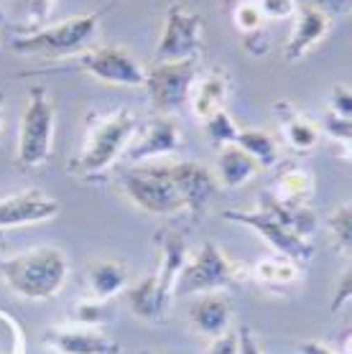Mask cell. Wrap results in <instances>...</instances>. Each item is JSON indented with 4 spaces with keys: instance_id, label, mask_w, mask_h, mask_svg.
<instances>
[{
    "instance_id": "4dcf8cb0",
    "label": "cell",
    "mask_w": 352,
    "mask_h": 354,
    "mask_svg": "<svg viewBox=\"0 0 352 354\" xmlns=\"http://www.w3.org/2000/svg\"><path fill=\"white\" fill-rule=\"evenodd\" d=\"M13 8L18 10V16L24 18L26 33H33L44 28V24H46L51 0H13Z\"/></svg>"
},
{
    "instance_id": "ab89813d",
    "label": "cell",
    "mask_w": 352,
    "mask_h": 354,
    "mask_svg": "<svg viewBox=\"0 0 352 354\" xmlns=\"http://www.w3.org/2000/svg\"><path fill=\"white\" fill-rule=\"evenodd\" d=\"M299 354H337V352L329 349L327 344H322V342L309 339V342H301V344H299Z\"/></svg>"
},
{
    "instance_id": "f546056e",
    "label": "cell",
    "mask_w": 352,
    "mask_h": 354,
    "mask_svg": "<svg viewBox=\"0 0 352 354\" xmlns=\"http://www.w3.org/2000/svg\"><path fill=\"white\" fill-rule=\"evenodd\" d=\"M232 21L235 26L240 28L245 36L250 33H256L263 28V13H261V6H258V0H235V6H232Z\"/></svg>"
},
{
    "instance_id": "7402d4cb",
    "label": "cell",
    "mask_w": 352,
    "mask_h": 354,
    "mask_svg": "<svg viewBox=\"0 0 352 354\" xmlns=\"http://www.w3.org/2000/svg\"><path fill=\"white\" fill-rule=\"evenodd\" d=\"M258 161L250 158L240 145H225L217 153V178L225 189H238L258 174Z\"/></svg>"
},
{
    "instance_id": "e575fe53",
    "label": "cell",
    "mask_w": 352,
    "mask_h": 354,
    "mask_svg": "<svg viewBox=\"0 0 352 354\" xmlns=\"http://www.w3.org/2000/svg\"><path fill=\"white\" fill-rule=\"evenodd\" d=\"M350 301H352V266L344 270V275L340 278V283H337L332 304H329V311H332V314H340V308H344Z\"/></svg>"
},
{
    "instance_id": "603a6c76",
    "label": "cell",
    "mask_w": 352,
    "mask_h": 354,
    "mask_svg": "<svg viewBox=\"0 0 352 354\" xmlns=\"http://www.w3.org/2000/svg\"><path fill=\"white\" fill-rule=\"evenodd\" d=\"M314 192V178L306 169H286L276 176V184H273V196L286 204H294V207H306V201Z\"/></svg>"
},
{
    "instance_id": "3957f363",
    "label": "cell",
    "mask_w": 352,
    "mask_h": 354,
    "mask_svg": "<svg viewBox=\"0 0 352 354\" xmlns=\"http://www.w3.org/2000/svg\"><path fill=\"white\" fill-rule=\"evenodd\" d=\"M138 133V118L130 110H118L112 115L97 118L87 130V140L80 156L69 163L74 176L92 178L103 176L121 156H125L130 140Z\"/></svg>"
},
{
    "instance_id": "4fadbf2b",
    "label": "cell",
    "mask_w": 352,
    "mask_h": 354,
    "mask_svg": "<svg viewBox=\"0 0 352 354\" xmlns=\"http://www.w3.org/2000/svg\"><path fill=\"white\" fill-rule=\"evenodd\" d=\"M59 209H62V204L39 189H26L21 194L6 196V199H0V232L49 222L59 214Z\"/></svg>"
},
{
    "instance_id": "83f0119b",
    "label": "cell",
    "mask_w": 352,
    "mask_h": 354,
    "mask_svg": "<svg viewBox=\"0 0 352 354\" xmlns=\"http://www.w3.org/2000/svg\"><path fill=\"white\" fill-rule=\"evenodd\" d=\"M204 133H207V140L215 148H225V145H232L238 140L240 128L227 115V110H217L215 115H209L207 120H204Z\"/></svg>"
},
{
    "instance_id": "8d00e7d4",
    "label": "cell",
    "mask_w": 352,
    "mask_h": 354,
    "mask_svg": "<svg viewBox=\"0 0 352 354\" xmlns=\"http://www.w3.org/2000/svg\"><path fill=\"white\" fill-rule=\"evenodd\" d=\"M263 18H288L297 13V0H258Z\"/></svg>"
},
{
    "instance_id": "4316f807",
    "label": "cell",
    "mask_w": 352,
    "mask_h": 354,
    "mask_svg": "<svg viewBox=\"0 0 352 354\" xmlns=\"http://www.w3.org/2000/svg\"><path fill=\"white\" fill-rule=\"evenodd\" d=\"M110 306L107 301H97V298H87V301H77L72 308V324L74 326H87V329H100L103 324L110 322Z\"/></svg>"
},
{
    "instance_id": "d590c367",
    "label": "cell",
    "mask_w": 352,
    "mask_h": 354,
    "mask_svg": "<svg viewBox=\"0 0 352 354\" xmlns=\"http://www.w3.org/2000/svg\"><path fill=\"white\" fill-rule=\"evenodd\" d=\"M324 130H327L329 138H335V140H340V143L344 145L352 138V120H347V118H340V115H335V113H327Z\"/></svg>"
},
{
    "instance_id": "f35d334b",
    "label": "cell",
    "mask_w": 352,
    "mask_h": 354,
    "mask_svg": "<svg viewBox=\"0 0 352 354\" xmlns=\"http://www.w3.org/2000/svg\"><path fill=\"white\" fill-rule=\"evenodd\" d=\"M238 354H261V346H258L250 326H240L238 329Z\"/></svg>"
},
{
    "instance_id": "1f68e13d",
    "label": "cell",
    "mask_w": 352,
    "mask_h": 354,
    "mask_svg": "<svg viewBox=\"0 0 352 354\" xmlns=\"http://www.w3.org/2000/svg\"><path fill=\"white\" fill-rule=\"evenodd\" d=\"M0 354H24V331L6 311H0Z\"/></svg>"
},
{
    "instance_id": "cb8c5ba5",
    "label": "cell",
    "mask_w": 352,
    "mask_h": 354,
    "mask_svg": "<svg viewBox=\"0 0 352 354\" xmlns=\"http://www.w3.org/2000/svg\"><path fill=\"white\" fill-rule=\"evenodd\" d=\"M192 107L194 115L200 120H207L209 115H215L217 110H225V100H227V80L222 74H209L204 80L192 87Z\"/></svg>"
},
{
    "instance_id": "5b68a950",
    "label": "cell",
    "mask_w": 352,
    "mask_h": 354,
    "mask_svg": "<svg viewBox=\"0 0 352 354\" xmlns=\"http://www.w3.org/2000/svg\"><path fill=\"white\" fill-rule=\"evenodd\" d=\"M51 143H54V105L49 100L46 87L33 84L28 89V102L21 120L16 163L26 171L39 169L51 156Z\"/></svg>"
},
{
    "instance_id": "30bf717a",
    "label": "cell",
    "mask_w": 352,
    "mask_h": 354,
    "mask_svg": "<svg viewBox=\"0 0 352 354\" xmlns=\"http://www.w3.org/2000/svg\"><path fill=\"white\" fill-rule=\"evenodd\" d=\"M82 69L95 80L118 87H143L146 69L121 46H100L82 54Z\"/></svg>"
},
{
    "instance_id": "d4e9b609",
    "label": "cell",
    "mask_w": 352,
    "mask_h": 354,
    "mask_svg": "<svg viewBox=\"0 0 352 354\" xmlns=\"http://www.w3.org/2000/svg\"><path fill=\"white\" fill-rule=\"evenodd\" d=\"M253 278L265 288H286L291 283H297L299 270L297 263H291L288 258H281V255H273V258L261 260L253 268Z\"/></svg>"
},
{
    "instance_id": "277c9868",
    "label": "cell",
    "mask_w": 352,
    "mask_h": 354,
    "mask_svg": "<svg viewBox=\"0 0 352 354\" xmlns=\"http://www.w3.org/2000/svg\"><path fill=\"white\" fill-rule=\"evenodd\" d=\"M121 186L125 196L146 214L166 217V214L184 212V201L171 181L168 163L148 161L143 166L128 169L121 176Z\"/></svg>"
},
{
    "instance_id": "52a82bcc",
    "label": "cell",
    "mask_w": 352,
    "mask_h": 354,
    "mask_svg": "<svg viewBox=\"0 0 352 354\" xmlns=\"http://www.w3.org/2000/svg\"><path fill=\"white\" fill-rule=\"evenodd\" d=\"M238 268L222 255V250L215 242L207 240L202 245L194 258L186 260L184 270L176 281V293L184 296H202V293H217V290L230 288L238 281Z\"/></svg>"
},
{
    "instance_id": "f6af8a7d",
    "label": "cell",
    "mask_w": 352,
    "mask_h": 354,
    "mask_svg": "<svg viewBox=\"0 0 352 354\" xmlns=\"http://www.w3.org/2000/svg\"><path fill=\"white\" fill-rule=\"evenodd\" d=\"M141 354H151V352H141Z\"/></svg>"
},
{
    "instance_id": "7bdbcfd3",
    "label": "cell",
    "mask_w": 352,
    "mask_h": 354,
    "mask_svg": "<svg viewBox=\"0 0 352 354\" xmlns=\"http://www.w3.org/2000/svg\"><path fill=\"white\" fill-rule=\"evenodd\" d=\"M344 148H347V156H352V138L347 140V143H344Z\"/></svg>"
},
{
    "instance_id": "8992f818",
    "label": "cell",
    "mask_w": 352,
    "mask_h": 354,
    "mask_svg": "<svg viewBox=\"0 0 352 354\" xmlns=\"http://www.w3.org/2000/svg\"><path fill=\"white\" fill-rule=\"evenodd\" d=\"M197 77V59L184 62H161L146 69V84L148 100H151L156 115H176L189 102Z\"/></svg>"
},
{
    "instance_id": "2e32d148",
    "label": "cell",
    "mask_w": 352,
    "mask_h": 354,
    "mask_svg": "<svg viewBox=\"0 0 352 354\" xmlns=\"http://www.w3.org/2000/svg\"><path fill=\"white\" fill-rule=\"evenodd\" d=\"M123 296H125V304L133 311V316L143 319V322H161L171 306V296L161 290L156 273L130 283L128 288L123 290Z\"/></svg>"
},
{
    "instance_id": "9a60e30c",
    "label": "cell",
    "mask_w": 352,
    "mask_h": 354,
    "mask_svg": "<svg viewBox=\"0 0 352 354\" xmlns=\"http://www.w3.org/2000/svg\"><path fill=\"white\" fill-rule=\"evenodd\" d=\"M186 319L197 334L207 339H217L230 331L232 324V301L225 293H202L194 296L189 308H186Z\"/></svg>"
},
{
    "instance_id": "7c38bea8",
    "label": "cell",
    "mask_w": 352,
    "mask_h": 354,
    "mask_svg": "<svg viewBox=\"0 0 352 354\" xmlns=\"http://www.w3.org/2000/svg\"><path fill=\"white\" fill-rule=\"evenodd\" d=\"M168 174L174 181L176 192L184 201V212L200 217L209 207V201L217 194V178L209 169L194 161H176L168 163Z\"/></svg>"
},
{
    "instance_id": "e0dca14e",
    "label": "cell",
    "mask_w": 352,
    "mask_h": 354,
    "mask_svg": "<svg viewBox=\"0 0 352 354\" xmlns=\"http://www.w3.org/2000/svg\"><path fill=\"white\" fill-rule=\"evenodd\" d=\"M329 24H332V18L327 13L309 8V6H297V24H294V31H291L283 57L288 62H299L314 44H319L327 36Z\"/></svg>"
},
{
    "instance_id": "d6986e66",
    "label": "cell",
    "mask_w": 352,
    "mask_h": 354,
    "mask_svg": "<svg viewBox=\"0 0 352 354\" xmlns=\"http://www.w3.org/2000/svg\"><path fill=\"white\" fill-rule=\"evenodd\" d=\"M273 113H276V118H279L288 148H294V151H299V153H304V151H312L314 145L319 143V128H317L312 120H306L304 115L299 113L294 105H288V102H276V105H273Z\"/></svg>"
},
{
    "instance_id": "8fae6325",
    "label": "cell",
    "mask_w": 352,
    "mask_h": 354,
    "mask_svg": "<svg viewBox=\"0 0 352 354\" xmlns=\"http://www.w3.org/2000/svg\"><path fill=\"white\" fill-rule=\"evenodd\" d=\"M182 145H184V140H182V133H179L174 118L171 115H153L143 122L141 138L128 145L125 158L133 163L159 161L164 156L176 153Z\"/></svg>"
},
{
    "instance_id": "484cf974",
    "label": "cell",
    "mask_w": 352,
    "mask_h": 354,
    "mask_svg": "<svg viewBox=\"0 0 352 354\" xmlns=\"http://www.w3.org/2000/svg\"><path fill=\"white\" fill-rule=\"evenodd\" d=\"M235 145H240L250 158H256L258 166L271 169V166H276V163H279V148H276L273 138L268 136L265 130H258V128L240 130V133H238V140H235Z\"/></svg>"
},
{
    "instance_id": "ac0fdd59",
    "label": "cell",
    "mask_w": 352,
    "mask_h": 354,
    "mask_svg": "<svg viewBox=\"0 0 352 354\" xmlns=\"http://www.w3.org/2000/svg\"><path fill=\"white\" fill-rule=\"evenodd\" d=\"M156 245H159V250H161V263H159V268H156V278H159L161 290L174 298L179 273L184 270L186 260H189L186 240H184V234L176 232V230H161V232L156 234Z\"/></svg>"
},
{
    "instance_id": "6da1fadb",
    "label": "cell",
    "mask_w": 352,
    "mask_h": 354,
    "mask_svg": "<svg viewBox=\"0 0 352 354\" xmlns=\"http://www.w3.org/2000/svg\"><path fill=\"white\" fill-rule=\"evenodd\" d=\"M0 278L18 298L49 301L64 288L69 260L54 245H36L0 260Z\"/></svg>"
},
{
    "instance_id": "d6a6232c",
    "label": "cell",
    "mask_w": 352,
    "mask_h": 354,
    "mask_svg": "<svg viewBox=\"0 0 352 354\" xmlns=\"http://www.w3.org/2000/svg\"><path fill=\"white\" fill-rule=\"evenodd\" d=\"M329 107H332L329 113L352 120V87L350 84H335V87H332V92H329Z\"/></svg>"
},
{
    "instance_id": "ba28073f",
    "label": "cell",
    "mask_w": 352,
    "mask_h": 354,
    "mask_svg": "<svg viewBox=\"0 0 352 354\" xmlns=\"http://www.w3.org/2000/svg\"><path fill=\"white\" fill-rule=\"evenodd\" d=\"M202 26L204 21L200 13L174 3L166 13V28L156 46V64L197 59L202 48Z\"/></svg>"
},
{
    "instance_id": "74e56055",
    "label": "cell",
    "mask_w": 352,
    "mask_h": 354,
    "mask_svg": "<svg viewBox=\"0 0 352 354\" xmlns=\"http://www.w3.org/2000/svg\"><path fill=\"white\" fill-rule=\"evenodd\" d=\"M207 354H238V331H227L222 337L212 339Z\"/></svg>"
},
{
    "instance_id": "9c48e42d",
    "label": "cell",
    "mask_w": 352,
    "mask_h": 354,
    "mask_svg": "<svg viewBox=\"0 0 352 354\" xmlns=\"http://www.w3.org/2000/svg\"><path fill=\"white\" fill-rule=\"evenodd\" d=\"M225 219H230V222H238V225H245L250 227L253 232H258L263 237L268 245H271L276 252H279L281 258H288L291 263H299V266H304L309 260L314 258V245L306 237H299L294 234L291 230L276 222L271 214H265L261 209H253V212H240V209H230L225 212Z\"/></svg>"
},
{
    "instance_id": "60d3db41",
    "label": "cell",
    "mask_w": 352,
    "mask_h": 354,
    "mask_svg": "<svg viewBox=\"0 0 352 354\" xmlns=\"http://www.w3.org/2000/svg\"><path fill=\"white\" fill-rule=\"evenodd\" d=\"M3 105L6 102H3V95H0V136H3Z\"/></svg>"
},
{
    "instance_id": "44dd1931",
    "label": "cell",
    "mask_w": 352,
    "mask_h": 354,
    "mask_svg": "<svg viewBox=\"0 0 352 354\" xmlns=\"http://www.w3.org/2000/svg\"><path fill=\"white\" fill-rule=\"evenodd\" d=\"M258 209L265 212V214H271L276 222L291 230L294 234L299 237H309V234L317 230V214H314L309 207H294V204H286V201L276 199L271 192L263 194L261 199H258Z\"/></svg>"
},
{
    "instance_id": "ee69618b",
    "label": "cell",
    "mask_w": 352,
    "mask_h": 354,
    "mask_svg": "<svg viewBox=\"0 0 352 354\" xmlns=\"http://www.w3.org/2000/svg\"><path fill=\"white\" fill-rule=\"evenodd\" d=\"M0 250H3V234H0Z\"/></svg>"
},
{
    "instance_id": "b9f144b4",
    "label": "cell",
    "mask_w": 352,
    "mask_h": 354,
    "mask_svg": "<svg viewBox=\"0 0 352 354\" xmlns=\"http://www.w3.org/2000/svg\"><path fill=\"white\" fill-rule=\"evenodd\" d=\"M344 349H347V354H352V337L344 339Z\"/></svg>"
},
{
    "instance_id": "836d02e7",
    "label": "cell",
    "mask_w": 352,
    "mask_h": 354,
    "mask_svg": "<svg viewBox=\"0 0 352 354\" xmlns=\"http://www.w3.org/2000/svg\"><path fill=\"white\" fill-rule=\"evenodd\" d=\"M297 6L317 8V10H322V13H327L329 18L352 13V0H297Z\"/></svg>"
},
{
    "instance_id": "f1b7e54d",
    "label": "cell",
    "mask_w": 352,
    "mask_h": 354,
    "mask_svg": "<svg viewBox=\"0 0 352 354\" xmlns=\"http://www.w3.org/2000/svg\"><path fill=\"white\" fill-rule=\"evenodd\" d=\"M327 227L332 240L342 252L352 255V204H340L327 217Z\"/></svg>"
},
{
    "instance_id": "7a4b0ae2",
    "label": "cell",
    "mask_w": 352,
    "mask_h": 354,
    "mask_svg": "<svg viewBox=\"0 0 352 354\" xmlns=\"http://www.w3.org/2000/svg\"><path fill=\"white\" fill-rule=\"evenodd\" d=\"M118 3L123 0H110L95 13H85V16H72L54 26H44L33 33H21L13 36L10 48L21 54V57H41V59H67L74 54H85L89 41L95 39L97 26L107 13H110Z\"/></svg>"
},
{
    "instance_id": "5bb4252c",
    "label": "cell",
    "mask_w": 352,
    "mask_h": 354,
    "mask_svg": "<svg viewBox=\"0 0 352 354\" xmlns=\"http://www.w3.org/2000/svg\"><path fill=\"white\" fill-rule=\"evenodd\" d=\"M46 346L59 354H121V344L103 329L87 326H54L44 334Z\"/></svg>"
},
{
    "instance_id": "ffe728a7",
    "label": "cell",
    "mask_w": 352,
    "mask_h": 354,
    "mask_svg": "<svg viewBox=\"0 0 352 354\" xmlns=\"http://www.w3.org/2000/svg\"><path fill=\"white\" fill-rule=\"evenodd\" d=\"M87 288L97 301H110L128 288V268L118 260H92L87 266Z\"/></svg>"
}]
</instances>
